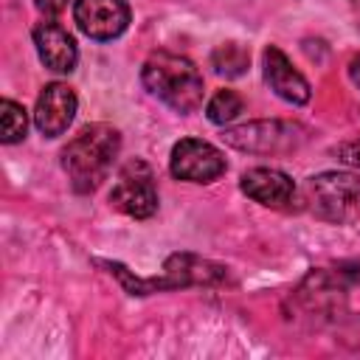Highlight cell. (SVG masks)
I'll return each mask as SVG.
<instances>
[{
	"instance_id": "cell-5",
	"label": "cell",
	"mask_w": 360,
	"mask_h": 360,
	"mask_svg": "<svg viewBox=\"0 0 360 360\" xmlns=\"http://www.w3.org/2000/svg\"><path fill=\"white\" fill-rule=\"evenodd\" d=\"M110 202L115 211L132 219H149L158 211V188L155 174L143 160H129L121 166L118 180L110 191Z\"/></svg>"
},
{
	"instance_id": "cell-7",
	"label": "cell",
	"mask_w": 360,
	"mask_h": 360,
	"mask_svg": "<svg viewBox=\"0 0 360 360\" xmlns=\"http://www.w3.org/2000/svg\"><path fill=\"white\" fill-rule=\"evenodd\" d=\"M73 20L79 31L90 39L107 42L127 31L129 25V3L127 0H76Z\"/></svg>"
},
{
	"instance_id": "cell-2",
	"label": "cell",
	"mask_w": 360,
	"mask_h": 360,
	"mask_svg": "<svg viewBox=\"0 0 360 360\" xmlns=\"http://www.w3.org/2000/svg\"><path fill=\"white\" fill-rule=\"evenodd\" d=\"M143 87L180 115H191L202 104V76L197 65L180 53L158 51L141 68Z\"/></svg>"
},
{
	"instance_id": "cell-3",
	"label": "cell",
	"mask_w": 360,
	"mask_h": 360,
	"mask_svg": "<svg viewBox=\"0 0 360 360\" xmlns=\"http://www.w3.org/2000/svg\"><path fill=\"white\" fill-rule=\"evenodd\" d=\"M301 200L323 222H354L360 219V174L321 172L304 183Z\"/></svg>"
},
{
	"instance_id": "cell-4",
	"label": "cell",
	"mask_w": 360,
	"mask_h": 360,
	"mask_svg": "<svg viewBox=\"0 0 360 360\" xmlns=\"http://www.w3.org/2000/svg\"><path fill=\"white\" fill-rule=\"evenodd\" d=\"M222 141L239 152L250 155H287L304 146L307 129L295 121H248L239 127H231L222 132Z\"/></svg>"
},
{
	"instance_id": "cell-20",
	"label": "cell",
	"mask_w": 360,
	"mask_h": 360,
	"mask_svg": "<svg viewBox=\"0 0 360 360\" xmlns=\"http://www.w3.org/2000/svg\"><path fill=\"white\" fill-rule=\"evenodd\" d=\"M349 6L357 11V17H360V0H349Z\"/></svg>"
},
{
	"instance_id": "cell-8",
	"label": "cell",
	"mask_w": 360,
	"mask_h": 360,
	"mask_svg": "<svg viewBox=\"0 0 360 360\" xmlns=\"http://www.w3.org/2000/svg\"><path fill=\"white\" fill-rule=\"evenodd\" d=\"M76 115V93L65 82H51L37 96L34 124L45 138H59Z\"/></svg>"
},
{
	"instance_id": "cell-11",
	"label": "cell",
	"mask_w": 360,
	"mask_h": 360,
	"mask_svg": "<svg viewBox=\"0 0 360 360\" xmlns=\"http://www.w3.org/2000/svg\"><path fill=\"white\" fill-rule=\"evenodd\" d=\"M34 37V45H37V53L42 59V65L53 73H70L76 68V59H79V48H76V39L56 22V20H42L34 25L31 31Z\"/></svg>"
},
{
	"instance_id": "cell-16",
	"label": "cell",
	"mask_w": 360,
	"mask_h": 360,
	"mask_svg": "<svg viewBox=\"0 0 360 360\" xmlns=\"http://www.w3.org/2000/svg\"><path fill=\"white\" fill-rule=\"evenodd\" d=\"M332 270L340 276V281H343L346 287L360 284V256H354V259H343V262L332 264Z\"/></svg>"
},
{
	"instance_id": "cell-14",
	"label": "cell",
	"mask_w": 360,
	"mask_h": 360,
	"mask_svg": "<svg viewBox=\"0 0 360 360\" xmlns=\"http://www.w3.org/2000/svg\"><path fill=\"white\" fill-rule=\"evenodd\" d=\"M28 132V115L22 110V104L3 98L0 101V141L3 143H17L22 141Z\"/></svg>"
},
{
	"instance_id": "cell-1",
	"label": "cell",
	"mask_w": 360,
	"mask_h": 360,
	"mask_svg": "<svg viewBox=\"0 0 360 360\" xmlns=\"http://www.w3.org/2000/svg\"><path fill=\"white\" fill-rule=\"evenodd\" d=\"M121 152V132L110 124H90L79 129L62 149V169L76 194L96 191Z\"/></svg>"
},
{
	"instance_id": "cell-10",
	"label": "cell",
	"mask_w": 360,
	"mask_h": 360,
	"mask_svg": "<svg viewBox=\"0 0 360 360\" xmlns=\"http://www.w3.org/2000/svg\"><path fill=\"white\" fill-rule=\"evenodd\" d=\"M262 65H264V82L270 84V90L284 98L287 104H307L312 90H309V82L292 68V62L287 59V53L278 48V45H267L264 53H262Z\"/></svg>"
},
{
	"instance_id": "cell-13",
	"label": "cell",
	"mask_w": 360,
	"mask_h": 360,
	"mask_svg": "<svg viewBox=\"0 0 360 360\" xmlns=\"http://www.w3.org/2000/svg\"><path fill=\"white\" fill-rule=\"evenodd\" d=\"M248 65H250V51L239 42H222L211 51V68L217 76L239 79L248 73Z\"/></svg>"
},
{
	"instance_id": "cell-6",
	"label": "cell",
	"mask_w": 360,
	"mask_h": 360,
	"mask_svg": "<svg viewBox=\"0 0 360 360\" xmlns=\"http://www.w3.org/2000/svg\"><path fill=\"white\" fill-rule=\"evenodd\" d=\"M169 169L177 180H186V183H214L217 177L225 174L228 163H225V155L208 141L183 138L172 146Z\"/></svg>"
},
{
	"instance_id": "cell-9",
	"label": "cell",
	"mask_w": 360,
	"mask_h": 360,
	"mask_svg": "<svg viewBox=\"0 0 360 360\" xmlns=\"http://www.w3.org/2000/svg\"><path fill=\"white\" fill-rule=\"evenodd\" d=\"M239 188L250 200H256L259 205H267V208H290L298 197L292 177L284 174L281 169H270V166H256V169L242 172Z\"/></svg>"
},
{
	"instance_id": "cell-17",
	"label": "cell",
	"mask_w": 360,
	"mask_h": 360,
	"mask_svg": "<svg viewBox=\"0 0 360 360\" xmlns=\"http://www.w3.org/2000/svg\"><path fill=\"white\" fill-rule=\"evenodd\" d=\"M332 155H335L340 163L360 169V141H349V143H340V146H335V149H332Z\"/></svg>"
},
{
	"instance_id": "cell-12",
	"label": "cell",
	"mask_w": 360,
	"mask_h": 360,
	"mask_svg": "<svg viewBox=\"0 0 360 360\" xmlns=\"http://www.w3.org/2000/svg\"><path fill=\"white\" fill-rule=\"evenodd\" d=\"M163 278L169 290L174 287H219L228 281V267L208 262L194 253H174L163 264Z\"/></svg>"
},
{
	"instance_id": "cell-15",
	"label": "cell",
	"mask_w": 360,
	"mask_h": 360,
	"mask_svg": "<svg viewBox=\"0 0 360 360\" xmlns=\"http://www.w3.org/2000/svg\"><path fill=\"white\" fill-rule=\"evenodd\" d=\"M245 110V98L236 93V90H217L214 93V98L208 101V107H205V115H208V121L211 124H219V127H225V124H231L239 112Z\"/></svg>"
},
{
	"instance_id": "cell-19",
	"label": "cell",
	"mask_w": 360,
	"mask_h": 360,
	"mask_svg": "<svg viewBox=\"0 0 360 360\" xmlns=\"http://www.w3.org/2000/svg\"><path fill=\"white\" fill-rule=\"evenodd\" d=\"M349 79H352V84L360 90V53L349 62Z\"/></svg>"
},
{
	"instance_id": "cell-18",
	"label": "cell",
	"mask_w": 360,
	"mask_h": 360,
	"mask_svg": "<svg viewBox=\"0 0 360 360\" xmlns=\"http://www.w3.org/2000/svg\"><path fill=\"white\" fill-rule=\"evenodd\" d=\"M34 6H37L48 20H53L56 14H62V11H65L68 0H34Z\"/></svg>"
}]
</instances>
